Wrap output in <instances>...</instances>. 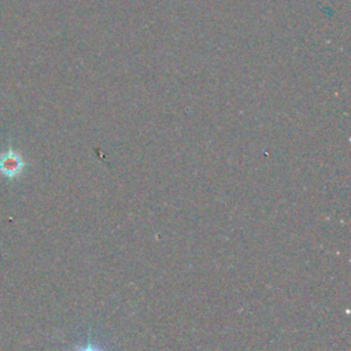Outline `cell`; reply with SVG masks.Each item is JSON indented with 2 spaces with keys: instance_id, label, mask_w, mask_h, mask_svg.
Here are the masks:
<instances>
[{
  "instance_id": "6da1fadb",
  "label": "cell",
  "mask_w": 351,
  "mask_h": 351,
  "mask_svg": "<svg viewBox=\"0 0 351 351\" xmlns=\"http://www.w3.org/2000/svg\"><path fill=\"white\" fill-rule=\"evenodd\" d=\"M26 162L21 156L19 152H16L12 148H8L7 151L0 154V173L12 180L16 178L25 169Z\"/></svg>"
},
{
  "instance_id": "7a4b0ae2",
  "label": "cell",
  "mask_w": 351,
  "mask_h": 351,
  "mask_svg": "<svg viewBox=\"0 0 351 351\" xmlns=\"http://www.w3.org/2000/svg\"><path fill=\"white\" fill-rule=\"evenodd\" d=\"M77 351H101V350L97 348L96 346H84V347L78 348Z\"/></svg>"
}]
</instances>
